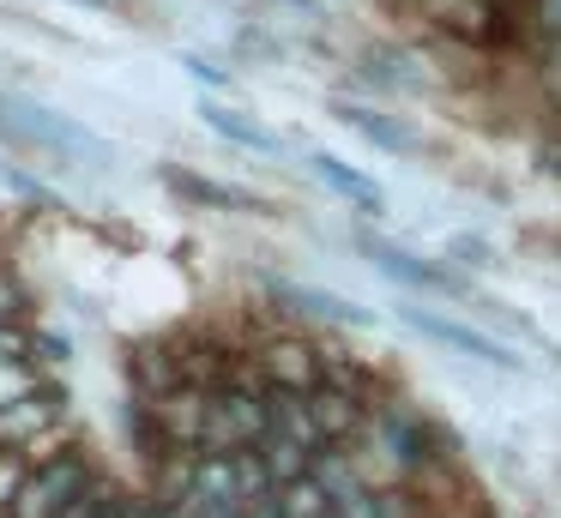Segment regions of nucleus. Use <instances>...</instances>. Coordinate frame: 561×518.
<instances>
[{
  "mask_svg": "<svg viewBox=\"0 0 561 518\" xmlns=\"http://www.w3.org/2000/svg\"><path fill=\"white\" fill-rule=\"evenodd\" d=\"M0 139L43 157V163L91 169V175H115L122 169V145L103 139L98 127H85L79 115H61L55 103H43L31 91H0Z\"/></svg>",
  "mask_w": 561,
  "mask_h": 518,
  "instance_id": "nucleus-1",
  "label": "nucleus"
},
{
  "mask_svg": "<svg viewBox=\"0 0 561 518\" xmlns=\"http://www.w3.org/2000/svg\"><path fill=\"white\" fill-rule=\"evenodd\" d=\"M91 482H98V464H91L85 446H61V440H55L49 452L31 458V470H25V482H19L7 518H61L67 506L91 488Z\"/></svg>",
  "mask_w": 561,
  "mask_h": 518,
  "instance_id": "nucleus-2",
  "label": "nucleus"
},
{
  "mask_svg": "<svg viewBox=\"0 0 561 518\" xmlns=\"http://www.w3.org/2000/svg\"><path fill=\"white\" fill-rule=\"evenodd\" d=\"M272 434V385H218L199 452H254Z\"/></svg>",
  "mask_w": 561,
  "mask_h": 518,
  "instance_id": "nucleus-3",
  "label": "nucleus"
},
{
  "mask_svg": "<svg viewBox=\"0 0 561 518\" xmlns=\"http://www.w3.org/2000/svg\"><path fill=\"white\" fill-rule=\"evenodd\" d=\"M399 320L411 325L416 337H428V344L453 349V356L477 361V368H501V373H519L525 356L513 344H501V337H489L483 325L471 320H453V313H435V308H399Z\"/></svg>",
  "mask_w": 561,
  "mask_h": 518,
  "instance_id": "nucleus-4",
  "label": "nucleus"
},
{
  "mask_svg": "<svg viewBox=\"0 0 561 518\" xmlns=\"http://www.w3.org/2000/svg\"><path fill=\"white\" fill-rule=\"evenodd\" d=\"M356 253H363L380 277L416 289V296H465V277L453 272L447 260H423L416 248H399V241L375 235V229H356Z\"/></svg>",
  "mask_w": 561,
  "mask_h": 518,
  "instance_id": "nucleus-5",
  "label": "nucleus"
},
{
  "mask_svg": "<svg viewBox=\"0 0 561 518\" xmlns=\"http://www.w3.org/2000/svg\"><path fill=\"white\" fill-rule=\"evenodd\" d=\"M254 361H260V373H266V385H278V392H314V385L327 380V349L296 337V332L266 337V344L254 349Z\"/></svg>",
  "mask_w": 561,
  "mask_h": 518,
  "instance_id": "nucleus-6",
  "label": "nucleus"
},
{
  "mask_svg": "<svg viewBox=\"0 0 561 518\" xmlns=\"http://www.w3.org/2000/svg\"><path fill=\"white\" fill-rule=\"evenodd\" d=\"M139 404L151 410V428H158L163 446H187V452H199L206 446V410H211V392L206 385H175V392L163 398H139Z\"/></svg>",
  "mask_w": 561,
  "mask_h": 518,
  "instance_id": "nucleus-7",
  "label": "nucleus"
},
{
  "mask_svg": "<svg viewBox=\"0 0 561 518\" xmlns=\"http://www.w3.org/2000/svg\"><path fill=\"white\" fill-rule=\"evenodd\" d=\"M308 410H314V428L327 446H351L356 434L368 428V398L356 392V385H339V380H320L314 392H308Z\"/></svg>",
  "mask_w": 561,
  "mask_h": 518,
  "instance_id": "nucleus-8",
  "label": "nucleus"
},
{
  "mask_svg": "<svg viewBox=\"0 0 561 518\" xmlns=\"http://www.w3.org/2000/svg\"><path fill=\"white\" fill-rule=\"evenodd\" d=\"M308 169H314V181L327 193H339L351 211H363V217H387V187H380L375 175H363V169H351L344 157H332V151H308Z\"/></svg>",
  "mask_w": 561,
  "mask_h": 518,
  "instance_id": "nucleus-9",
  "label": "nucleus"
},
{
  "mask_svg": "<svg viewBox=\"0 0 561 518\" xmlns=\"http://www.w3.org/2000/svg\"><path fill=\"white\" fill-rule=\"evenodd\" d=\"M199 120H206L218 139L242 145V151H254V157H284V133H272L260 115H248V108L224 103V96H199Z\"/></svg>",
  "mask_w": 561,
  "mask_h": 518,
  "instance_id": "nucleus-10",
  "label": "nucleus"
},
{
  "mask_svg": "<svg viewBox=\"0 0 561 518\" xmlns=\"http://www.w3.org/2000/svg\"><path fill=\"white\" fill-rule=\"evenodd\" d=\"M332 115H339L344 127H356L368 145H380L387 157H416L423 151V133H416L404 115H387V108H368V103H332Z\"/></svg>",
  "mask_w": 561,
  "mask_h": 518,
  "instance_id": "nucleus-11",
  "label": "nucleus"
},
{
  "mask_svg": "<svg viewBox=\"0 0 561 518\" xmlns=\"http://www.w3.org/2000/svg\"><path fill=\"white\" fill-rule=\"evenodd\" d=\"M272 301L290 313H302V320H327V325H375V313L363 308V301H344L332 296V289L320 284H272Z\"/></svg>",
  "mask_w": 561,
  "mask_h": 518,
  "instance_id": "nucleus-12",
  "label": "nucleus"
},
{
  "mask_svg": "<svg viewBox=\"0 0 561 518\" xmlns=\"http://www.w3.org/2000/svg\"><path fill=\"white\" fill-rule=\"evenodd\" d=\"M127 380H134V392H139V398H163V392H175V385H182L187 373H182V356H175V349H163V344H139L134 356H127Z\"/></svg>",
  "mask_w": 561,
  "mask_h": 518,
  "instance_id": "nucleus-13",
  "label": "nucleus"
},
{
  "mask_svg": "<svg viewBox=\"0 0 561 518\" xmlns=\"http://www.w3.org/2000/svg\"><path fill=\"white\" fill-rule=\"evenodd\" d=\"M423 19H435L459 43H483L495 31V7L489 0H423Z\"/></svg>",
  "mask_w": 561,
  "mask_h": 518,
  "instance_id": "nucleus-14",
  "label": "nucleus"
},
{
  "mask_svg": "<svg viewBox=\"0 0 561 518\" xmlns=\"http://www.w3.org/2000/svg\"><path fill=\"white\" fill-rule=\"evenodd\" d=\"M278 513L284 518H332V494L320 488V476L308 470V476H296L278 488Z\"/></svg>",
  "mask_w": 561,
  "mask_h": 518,
  "instance_id": "nucleus-15",
  "label": "nucleus"
},
{
  "mask_svg": "<svg viewBox=\"0 0 561 518\" xmlns=\"http://www.w3.org/2000/svg\"><path fill=\"white\" fill-rule=\"evenodd\" d=\"M170 181L175 193H187V199H199V205H230V211H260L248 193H236V187H224V181H206V175H187V169H170Z\"/></svg>",
  "mask_w": 561,
  "mask_h": 518,
  "instance_id": "nucleus-16",
  "label": "nucleus"
},
{
  "mask_svg": "<svg viewBox=\"0 0 561 518\" xmlns=\"http://www.w3.org/2000/svg\"><path fill=\"white\" fill-rule=\"evenodd\" d=\"M49 385V361H0V410Z\"/></svg>",
  "mask_w": 561,
  "mask_h": 518,
  "instance_id": "nucleus-17",
  "label": "nucleus"
},
{
  "mask_svg": "<svg viewBox=\"0 0 561 518\" xmlns=\"http://www.w3.org/2000/svg\"><path fill=\"white\" fill-rule=\"evenodd\" d=\"M0 361H43L37 325L31 320H0Z\"/></svg>",
  "mask_w": 561,
  "mask_h": 518,
  "instance_id": "nucleus-18",
  "label": "nucleus"
},
{
  "mask_svg": "<svg viewBox=\"0 0 561 518\" xmlns=\"http://www.w3.org/2000/svg\"><path fill=\"white\" fill-rule=\"evenodd\" d=\"M115 494H122V482H110V476H98L85 494H79L73 506H67L61 518H110V506H115Z\"/></svg>",
  "mask_w": 561,
  "mask_h": 518,
  "instance_id": "nucleus-19",
  "label": "nucleus"
},
{
  "mask_svg": "<svg viewBox=\"0 0 561 518\" xmlns=\"http://www.w3.org/2000/svg\"><path fill=\"white\" fill-rule=\"evenodd\" d=\"M447 253L465 265V272H489V265H495V253H489V241H477V235H453V241H447Z\"/></svg>",
  "mask_w": 561,
  "mask_h": 518,
  "instance_id": "nucleus-20",
  "label": "nucleus"
},
{
  "mask_svg": "<svg viewBox=\"0 0 561 518\" xmlns=\"http://www.w3.org/2000/svg\"><path fill=\"white\" fill-rule=\"evenodd\" d=\"M182 67L194 72V79L206 84V91H230V72H224V67H211L206 55H182Z\"/></svg>",
  "mask_w": 561,
  "mask_h": 518,
  "instance_id": "nucleus-21",
  "label": "nucleus"
},
{
  "mask_svg": "<svg viewBox=\"0 0 561 518\" xmlns=\"http://www.w3.org/2000/svg\"><path fill=\"white\" fill-rule=\"evenodd\" d=\"M110 518H158V500L151 494H115V506H110Z\"/></svg>",
  "mask_w": 561,
  "mask_h": 518,
  "instance_id": "nucleus-22",
  "label": "nucleus"
},
{
  "mask_svg": "<svg viewBox=\"0 0 561 518\" xmlns=\"http://www.w3.org/2000/svg\"><path fill=\"white\" fill-rule=\"evenodd\" d=\"M380 518H416L411 494H404V488H380Z\"/></svg>",
  "mask_w": 561,
  "mask_h": 518,
  "instance_id": "nucleus-23",
  "label": "nucleus"
},
{
  "mask_svg": "<svg viewBox=\"0 0 561 518\" xmlns=\"http://www.w3.org/2000/svg\"><path fill=\"white\" fill-rule=\"evenodd\" d=\"M537 31L561 43V0H537Z\"/></svg>",
  "mask_w": 561,
  "mask_h": 518,
  "instance_id": "nucleus-24",
  "label": "nucleus"
}]
</instances>
